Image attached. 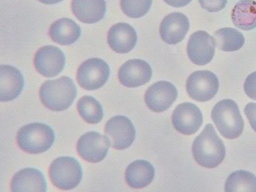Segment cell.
Here are the masks:
<instances>
[{"label": "cell", "instance_id": "obj_3", "mask_svg": "<svg viewBox=\"0 0 256 192\" xmlns=\"http://www.w3.org/2000/svg\"><path fill=\"white\" fill-rule=\"evenodd\" d=\"M212 118L217 129L224 137L237 138L244 129V121L238 106L232 100H224L214 106Z\"/></svg>", "mask_w": 256, "mask_h": 192}, {"label": "cell", "instance_id": "obj_24", "mask_svg": "<svg viewBox=\"0 0 256 192\" xmlns=\"http://www.w3.org/2000/svg\"><path fill=\"white\" fill-rule=\"evenodd\" d=\"M77 110L80 116L88 124H98L104 118L102 105L92 96L82 98L78 102Z\"/></svg>", "mask_w": 256, "mask_h": 192}, {"label": "cell", "instance_id": "obj_23", "mask_svg": "<svg viewBox=\"0 0 256 192\" xmlns=\"http://www.w3.org/2000/svg\"><path fill=\"white\" fill-rule=\"evenodd\" d=\"M212 38L216 47L226 52L238 51L243 47L246 41L241 32L230 27L218 30L214 32Z\"/></svg>", "mask_w": 256, "mask_h": 192}, {"label": "cell", "instance_id": "obj_7", "mask_svg": "<svg viewBox=\"0 0 256 192\" xmlns=\"http://www.w3.org/2000/svg\"><path fill=\"white\" fill-rule=\"evenodd\" d=\"M186 90L190 97L196 102H206L211 100L218 92V78L210 70H198L188 77Z\"/></svg>", "mask_w": 256, "mask_h": 192}, {"label": "cell", "instance_id": "obj_10", "mask_svg": "<svg viewBox=\"0 0 256 192\" xmlns=\"http://www.w3.org/2000/svg\"><path fill=\"white\" fill-rule=\"evenodd\" d=\"M214 38L208 32L200 30L190 36L187 44V54L192 63L205 66L212 62L216 54Z\"/></svg>", "mask_w": 256, "mask_h": 192}, {"label": "cell", "instance_id": "obj_25", "mask_svg": "<svg viewBox=\"0 0 256 192\" xmlns=\"http://www.w3.org/2000/svg\"><path fill=\"white\" fill-rule=\"evenodd\" d=\"M226 192H256V177L246 170L236 171L228 176Z\"/></svg>", "mask_w": 256, "mask_h": 192}, {"label": "cell", "instance_id": "obj_6", "mask_svg": "<svg viewBox=\"0 0 256 192\" xmlns=\"http://www.w3.org/2000/svg\"><path fill=\"white\" fill-rule=\"evenodd\" d=\"M110 68L102 59H88L80 66L76 74L78 83L88 90H97L104 86L108 80Z\"/></svg>", "mask_w": 256, "mask_h": 192}, {"label": "cell", "instance_id": "obj_15", "mask_svg": "<svg viewBox=\"0 0 256 192\" xmlns=\"http://www.w3.org/2000/svg\"><path fill=\"white\" fill-rule=\"evenodd\" d=\"M190 28V22L182 12H172L166 16L160 26V35L166 44L174 45L184 40Z\"/></svg>", "mask_w": 256, "mask_h": 192}, {"label": "cell", "instance_id": "obj_16", "mask_svg": "<svg viewBox=\"0 0 256 192\" xmlns=\"http://www.w3.org/2000/svg\"><path fill=\"white\" fill-rule=\"evenodd\" d=\"M24 88V78L12 66H0V100L10 102L22 93Z\"/></svg>", "mask_w": 256, "mask_h": 192}, {"label": "cell", "instance_id": "obj_5", "mask_svg": "<svg viewBox=\"0 0 256 192\" xmlns=\"http://www.w3.org/2000/svg\"><path fill=\"white\" fill-rule=\"evenodd\" d=\"M49 176L54 186L64 190L74 189L81 182L83 171L78 162L72 157H60L52 162Z\"/></svg>", "mask_w": 256, "mask_h": 192}, {"label": "cell", "instance_id": "obj_27", "mask_svg": "<svg viewBox=\"0 0 256 192\" xmlns=\"http://www.w3.org/2000/svg\"><path fill=\"white\" fill-rule=\"evenodd\" d=\"M201 8L210 12H219L226 8L228 0H198Z\"/></svg>", "mask_w": 256, "mask_h": 192}, {"label": "cell", "instance_id": "obj_14", "mask_svg": "<svg viewBox=\"0 0 256 192\" xmlns=\"http://www.w3.org/2000/svg\"><path fill=\"white\" fill-rule=\"evenodd\" d=\"M152 68L147 62L132 59L125 62L120 68L118 80L123 86L129 88H138L150 81Z\"/></svg>", "mask_w": 256, "mask_h": 192}, {"label": "cell", "instance_id": "obj_13", "mask_svg": "<svg viewBox=\"0 0 256 192\" xmlns=\"http://www.w3.org/2000/svg\"><path fill=\"white\" fill-rule=\"evenodd\" d=\"M178 95L177 88L172 84L160 81L152 84L146 91L145 102L150 110L161 113L172 106Z\"/></svg>", "mask_w": 256, "mask_h": 192}, {"label": "cell", "instance_id": "obj_20", "mask_svg": "<svg viewBox=\"0 0 256 192\" xmlns=\"http://www.w3.org/2000/svg\"><path fill=\"white\" fill-rule=\"evenodd\" d=\"M154 168L146 160H136L128 166L125 172L127 184L132 188H145L154 179Z\"/></svg>", "mask_w": 256, "mask_h": 192}, {"label": "cell", "instance_id": "obj_17", "mask_svg": "<svg viewBox=\"0 0 256 192\" xmlns=\"http://www.w3.org/2000/svg\"><path fill=\"white\" fill-rule=\"evenodd\" d=\"M137 35L131 25L120 22L114 24L108 33V43L113 51L118 54H127L136 46Z\"/></svg>", "mask_w": 256, "mask_h": 192}, {"label": "cell", "instance_id": "obj_4", "mask_svg": "<svg viewBox=\"0 0 256 192\" xmlns=\"http://www.w3.org/2000/svg\"><path fill=\"white\" fill-rule=\"evenodd\" d=\"M54 138V131L48 126L42 123H32L24 126L18 131L17 143L24 152L40 154L52 147Z\"/></svg>", "mask_w": 256, "mask_h": 192}, {"label": "cell", "instance_id": "obj_2", "mask_svg": "<svg viewBox=\"0 0 256 192\" xmlns=\"http://www.w3.org/2000/svg\"><path fill=\"white\" fill-rule=\"evenodd\" d=\"M77 95L76 86L72 79L67 76L48 80L40 86V97L47 108L61 112L70 108Z\"/></svg>", "mask_w": 256, "mask_h": 192}, {"label": "cell", "instance_id": "obj_22", "mask_svg": "<svg viewBox=\"0 0 256 192\" xmlns=\"http://www.w3.org/2000/svg\"><path fill=\"white\" fill-rule=\"evenodd\" d=\"M234 26L244 31L256 28V2L240 0L235 4L232 13Z\"/></svg>", "mask_w": 256, "mask_h": 192}, {"label": "cell", "instance_id": "obj_26", "mask_svg": "<svg viewBox=\"0 0 256 192\" xmlns=\"http://www.w3.org/2000/svg\"><path fill=\"white\" fill-rule=\"evenodd\" d=\"M152 0H120V8L128 17H143L150 10Z\"/></svg>", "mask_w": 256, "mask_h": 192}, {"label": "cell", "instance_id": "obj_30", "mask_svg": "<svg viewBox=\"0 0 256 192\" xmlns=\"http://www.w3.org/2000/svg\"><path fill=\"white\" fill-rule=\"evenodd\" d=\"M164 1L173 8H180L188 6L192 0H164Z\"/></svg>", "mask_w": 256, "mask_h": 192}, {"label": "cell", "instance_id": "obj_9", "mask_svg": "<svg viewBox=\"0 0 256 192\" xmlns=\"http://www.w3.org/2000/svg\"><path fill=\"white\" fill-rule=\"evenodd\" d=\"M110 144L106 136L90 132L80 137L76 150L80 157L90 163H99L108 154Z\"/></svg>", "mask_w": 256, "mask_h": 192}, {"label": "cell", "instance_id": "obj_19", "mask_svg": "<svg viewBox=\"0 0 256 192\" xmlns=\"http://www.w3.org/2000/svg\"><path fill=\"white\" fill-rule=\"evenodd\" d=\"M72 8L80 22L92 24L104 18L106 4L104 0H72Z\"/></svg>", "mask_w": 256, "mask_h": 192}, {"label": "cell", "instance_id": "obj_1", "mask_svg": "<svg viewBox=\"0 0 256 192\" xmlns=\"http://www.w3.org/2000/svg\"><path fill=\"white\" fill-rule=\"evenodd\" d=\"M192 152L196 163L203 168H216L223 162L226 156L225 146L212 124L206 126L195 139Z\"/></svg>", "mask_w": 256, "mask_h": 192}, {"label": "cell", "instance_id": "obj_8", "mask_svg": "<svg viewBox=\"0 0 256 192\" xmlns=\"http://www.w3.org/2000/svg\"><path fill=\"white\" fill-rule=\"evenodd\" d=\"M105 136L112 148L126 150L132 146L136 138V129L132 121L124 116H114L106 122Z\"/></svg>", "mask_w": 256, "mask_h": 192}, {"label": "cell", "instance_id": "obj_28", "mask_svg": "<svg viewBox=\"0 0 256 192\" xmlns=\"http://www.w3.org/2000/svg\"><path fill=\"white\" fill-rule=\"evenodd\" d=\"M244 90L250 99L256 100V72L251 73L246 78Z\"/></svg>", "mask_w": 256, "mask_h": 192}, {"label": "cell", "instance_id": "obj_21", "mask_svg": "<svg viewBox=\"0 0 256 192\" xmlns=\"http://www.w3.org/2000/svg\"><path fill=\"white\" fill-rule=\"evenodd\" d=\"M48 34L52 40L57 44L70 45L78 40L81 28L74 20L62 18L51 25Z\"/></svg>", "mask_w": 256, "mask_h": 192}, {"label": "cell", "instance_id": "obj_29", "mask_svg": "<svg viewBox=\"0 0 256 192\" xmlns=\"http://www.w3.org/2000/svg\"><path fill=\"white\" fill-rule=\"evenodd\" d=\"M244 114L248 118L251 127L256 132V104L249 102L244 108Z\"/></svg>", "mask_w": 256, "mask_h": 192}, {"label": "cell", "instance_id": "obj_18", "mask_svg": "<svg viewBox=\"0 0 256 192\" xmlns=\"http://www.w3.org/2000/svg\"><path fill=\"white\" fill-rule=\"evenodd\" d=\"M44 175L38 169H22L16 174L11 182L12 192H46Z\"/></svg>", "mask_w": 256, "mask_h": 192}, {"label": "cell", "instance_id": "obj_11", "mask_svg": "<svg viewBox=\"0 0 256 192\" xmlns=\"http://www.w3.org/2000/svg\"><path fill=\"white\" fill-rule=\"evenodd\" d=\"M66 57L58 48L46 46L40 48L34 56L36 70L42 76L52 78L60 74L64 70Z\"/></svg>", "mask_w": 256, "mask_h": 192}, {"label": "cell", "instance_id": "obj_31", "mask_svg": "<svg viewBox=\"0 0 256 192\" xmlns=\"http://www.w3.org/2000/svg\"><path fill=\"white\" fill-rule=\"evenodd\" d=\"M38 1L44 4H52L59 3L63 0H38Z\"/></svg>", "mask_w": 256, "mask_h": 192}, {"label": "cell", "instance_id": "obj_12", "mask_svg": "<svg viewBox=\"0 0 256 192\" xmlns=\"http://www.w3.org/2000/svg\"><path fill=\"white\" fill-rule=\"evenodd\" d=\"M174 127L185 136L195 134L203 122L202 114L196 104L184 102L178 105L173 112Z\"/></svg>", "mask_w": 256, "mask_h": 192}]
</instances>
